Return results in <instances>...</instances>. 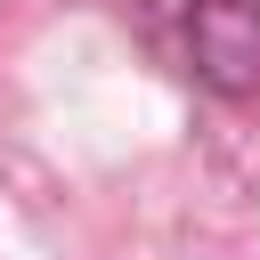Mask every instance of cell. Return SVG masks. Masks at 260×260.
<instances>
[{
  "mask_svg": "<svg viewBox=\"0 0 260 260\" xmlns=\"http://www.w3.org/2000/svg\"><path fill=\"white\" fill-rule=\"evenodd\" d=\"M114 8L179 81L211 98L260 89V0H114Z\"/></svg>",
  "mask_w": 260,
  "mask_h": 260,
  "instance_id": "6da1fadb",
  "label": "cell"
}]
</instances>
